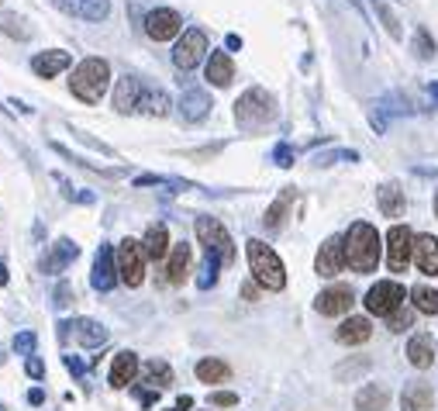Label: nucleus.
I'll list each match as a JSON object with an SVG mask.
<instances>
[{
  "instance_id": "f257e3e1",
  "label": "nucleus",
  "mask_w": 438,
  "mask_h": 411,
  "mask_svg": "<svg viewBox=\"0 0 438 411\" xmlns=\"http://www.w3.org/2000/svg\"><path fill=\"white\" fill-rule=\"evenodd\" d=\"M380 263V235L369 222H355L345 232V266L355 273H373Z\"/></svg>"
},
{
  "instance_id": "f03ea898",
  "label": "nucleus",
  "mask_w": 438,
  "mask_h": 411,
  "mask_svg": "<svg viewBox=\"0 0 438 411\" xmlns=\"http://www.w3.org/2000/svg\"><path fill=\"white\" fill-rule=\"evenodd\" d=\"M107 83H111V66H107V59L90 56V59H83V63L73 70L69 90H73V97H80L83 104H97V101L104 97Z\"/></svg>"
},
{
  "instance_id": "7ed1b4c3",
  "label": "nucleus",
  "mask_w": 438,
  "mask_h": 411,
  "mask_svg": "<svg viewBox=\"0 0 438 411\" xmlns=\"http://www.w3.org/2000/svg\"><path fill=\"white\" fill-rule=\"evenodd\" d=\"M245 253H249V266H252V277H256L259 287H266V291H283L287 287V270H283V260L273 253V246H266L259 239H249Z\"/></svg>"
},
{
  "instance_id": "20e7f679",
  "label": "nucleus",
  "mask_w": 438,
  "mask_h": 411,
  "mask_svg": "<svg viewBox=\"0 0 438 411\" xmlns=\"http://www.w3.org/2000/svg\"><path fill=\"white\" fill-rule=\"evenodd\" d=\"M197 239L204 246V256L217 260L221 266L235 263V242H232V235L225 232V225L217 218H197Z\"/></svg>"
},
{
  "instance_id": "39448f33",
  "label": "nucleus",
  "mask_w": 438,
  "mask_h": 411,
  "mask_svg": "<svg viewBox=\"0 0 438 411\" xmlns=\"http://www.w3.org/2000/svg\"><path fill=\"white\" fill-rule=\"evenodd\" d=\"M273 118H276V101H273V94H266L263 87L245 90V94L239 97V104H235V121H239L242 128H259V125H266V121H273Z\"/></svg>"
},
{
  "instance_id": "423d86ee",
  "label": "nucleus",
  "mask_w": 438,
  "mask_h": 411,
  "mask_svg": "<svg viewBox=\"0 0 438 411\" xmlns=\"http://www.w3.org/2000/svg\"><path fill=\"white\" fill-rule=\"evenodd\" d=\"M145 260H149L145 256V246L138 239H124L118 246V277H121V284L138 287L145 280Z\"/></svg>"
},
{
  "instance_id": "0eeeda50",
  "label": "nucleus",
  "mask_w": 438,
  "mask_h": 411,
  "mask_svg": "<svg viewBox=\"0 0 438 411\" xmlns=\"http://www.w3.org/2000/svg\"><path fill=\"white\" fill-rule=\"evenodd\" d=\"M404 294H407V291H404L397 280H380V284H373L369 294H366V311H369V315H380V318H390L393 311L404 308Z\"/></svg>"
},
{
  "instance_id": "6e6552de",
  "label": "nucleus",
  "mask_w": 438,
  "mask_h": 411,
  "mask_svg": "<svg viewBox=\"0 0 438 411\" xmlns=\"http://www.w3.org/2000/svg\"><path fill=\"white\" fill-rule=\"evenodd\" d=\"M414 260V232L407 225H393L386 232V266L393 273L407 270V263Z\"/></svg>"
},
{
  "instance_id": "1a4fd4ad",
  "label": "nucleus",
  "mask_w": 438,
  "mask_h": 411,
  "mask_svg": "<svg viewBox=\"0 0 438 411\" xmlns=\"http://www.w3.org/2000/svg\"><path fill=\"white\" fill-rule=\"evenodd\" d=\"M204 56H207V35H204L200 28H186L183 39H179L176 49H173V63H176V70H193Z\"/></svg>"
},
{
  "instance_id": "9d476101",
  "label": "nucleus",
  "mask_w": 438,
  "mask_h": 411,
  "mask_svg": "<svg viewBox=\"0 0 438 411\" xmlns=\"http://www.w3.org/2000/svg\"><path fill=\"white\" fill-rule=\"evenodd\" d=\"M179 32H183V18H179L176 11L155 8V11L145 14V35H149L152 42H169V39H176Z\"/></svg>"
},
{
  "instance_id": "9b49d317",
  "label": "nucleus",
  "mask_w": 438,
  "mask_h": 411,
  "mask_svg": "<svg viewBox=\"0 0 438 411\" xmlns=\"http://www.w3.org/2000/svg\"><path fill=\"white\" fill-rule=\"evenodd\" d=\"M342 266H345V239H342V235H331V239H325V246L318 249L314 270H318V277L331 280Z\"/></svg>"
},
{
  "instance_id": "f8f14e48",
  "label": "nucleus",
  "mask_w": 438,
  "mask_h": 411,
  "mask_svg": "<svg viewBox=\"0 0 438 411\" xmlns=\"http://www.w3.org/2000/svg\"><path fill=\"white\" fill-rule=\"evenodd\" d=\"M352 304H355V294H352V287H345V284H331V287H325V291L314 297V308H318L321 315H328V318L345 315Z\"/></svg>"
},
{
  "instance_id": "ddd939ff",
  "label": "nucleus",
  "mask_w": 438,
  "mask_h": 411,
  "mask_svg": "<svg viewBox=\"0 0 438 411\" xmlns=\"http://www.w3.org/2000/svg\"><path fill=\"white\" fill-rule=\"evenodd\" d=\"M118 253L111 246H100L97 249V260H94V273H90V284L94 291H111L118 284Z\"/></svg>"
},
{
  "instance_id": "4468645a",
  "label": "nucleus",
  "mask_w": 438,
  "mask_h": 411,
  "mask_svg": "<svg viewBox=\"0 0 438 411\" xmlns=\"http://www.w3.org/2000/svg\"><path fill=\"white\" fill-rule=\"evenodd\" d=\"M52 4L63 14L83 18V21H107V14H111V0H52Z\"/></svg>"
},
{
  "instance_id": "2eb2a0df",
  "label": "nucleus",
  "mask_w": 438,
  "mask_h": 411,
  "mask_svg": "<svg viewBox=\"0 0 438 411\" xmlns=\"http://www.w3.org/2000/svg\"><path fill=\"white\" fill-rule=\"evenodd\" d=\"M76 256H80V246L69 242V239H59V242L49 249V256L42 260V273H52V277H56V273H63Z\"/></svg>"
},
{
  "instance_id": "dca6fc26",
  "label": "nucleus",
  "mask_w": 438,
  "mask_h": 411,
  "mask_svg": "<svg viewBox=\"0 0 438 411\" xmlns=\"http://www.w3.org/2000/svg\"><path fill=\"white\" fill-rule=\"evenodd\" d=\"M186 270H190V246L186 242H176L173 249H169V256H166V266H162V280L166 284H183V277H186Z\"/></svg>"
},
{
  "instance_id": "f3484780",
  "label": "nucleus",
  "mask_w": 438,
  "mask_h": 411,
  "mask_svg": "<svg viewBox=\"0 0 438 411\" xmlns=\"http://www.w3.org/2000/svg\"><path fill=\"white\" fill-rule=\"evenodd\" d=\"M369 335H373V322H369V318H362V315L345 318V322L335 328V339H338L342 346H362Z\"/></svg>"
},
{
  "instance_id": "a211bd4d",
  "label": "nucleus",
  "mask_w": 438,
  "mask_h": 411,
  "mask_svg": "<svg viewBox=\"0 0 438 411\" xmlns=\"http://www.w3.org/2000/svg\"><path fill=\"white\" fill-rule=\"evenodd\" d=\"M414 260H417L421 273L438 277V239L435 235H417L414 239Z\"/></svg>"
},
{
  "instance_id": "6ab92c4d",
  "label": "nucleus",
  "mask_w": 438,
  "mask_h": 411,
  "mask_svg": "<svg viewBox=\"0 0 438 411\" xmlns=\"http://www.w3.org/2000/svg\"><path fill=\"white\" fill-rule=\"evenodd\" d=\"M142 90H145V87H142L135 76H121V80H118V87H114V107H118L121 114H128V111H138Z\"/></svg>"
},
{
  "instance_id": "aec40b11",
  "label": "nucleus",
  "mask_w": 438,
  "mask_h": 411,
  "mask_svg": "<svg viewBox=\"0 0 438 411\" xmlns=\"http://www.w3.org/2000/svg\"><path fill=\"white\" fill-rule=\"evenodd\" d=\"M407 359H410V366H417V370H428V366L435 363V346H431V335H428V332H414V335L407 339Z\"/></svg>"
},
{
  "instance_id": "412c9836",
  "label": "nucleus",
  "mask_w": 438,
  "mask_h": 411,
  "mask_svg": "<svg viewBox=\"0 0 438 411\" xmlns=\"http://www.w3.org/2000/svg\"><path fill=\"white\" fill-rule=\"evenodd\" d=\"M138 377V356L131 352V349H124V352H118L114 356V363H111V387H128L131 380Z\"/></svg>"
},
{
  "instance_id": "4be33fe9",
  "label": "nucleus",
  "mask_w": 438,
  "mask_h": 411,
  "mask_svg": "<svg viewBox=\"0 0 438 411\" xmlns=\"http://www.w3.org/2000/svg\"><path fill=\"white\" fill-rule=\"evenodd\" d=\"M69 63H73V56H69V52H63V49H52V52H42V56H35V59H32V70H35L39 76L52 80L56 73L69 70Z\"/></svg>"
},
{
  "instance_id": "5701e85b",
  "label": "nucleus",
  "mask_w": 438,
  "mask_h": 411,
  "mask_svg": "<svg viewBox=\"0 0 438 411\" xmlns=\"http://www.w3.org/2000/svg\"><path fill=\"white\" fill-rule=\"evenodd\" d=\"M69 328H73L76 342H80V346H87V349H97V346H104V342H107V328H104L100 322H94V318H76Z\"/></svg>"
},
{
  "instance_id": "b1692460",
  "label": "nucleus",
  "mask_w": 438,
  "mask_h": 411,
  "mask_svg": "<svg viewBox=\"0 0 438 411\" xmlns=\"http://www.w3.org/2000/svg\"><path fill=\"white\" fill-rule=\"evenodd\" d=\"M207 80L214 87H228L235 80V63H232L228 52H210V59H207Z\"/></svg>"
},
{
  "instance_id": "393cba45",
  "label": "nucleus",
  "mask_w": 438,
  "mask_h": 411,
  "mask_svg": "<svg viewBox=\"0 0 438 411\" xmlns=\"http://www.w3.org/2000/svg\"><path fill=\"white\" fill-rule=\"evenodd\" d=\"M207 111H210V97H207V90L190 87V90L179 97V114H183L186 121H200V118H207Z\"/></svg>"
},
{
  "instance_id": "a878e982",
  "label": "nucleus",
  "mask_w": 438,
  "mask_h": 411,
  "mask_svg": "<svg viewBox=\"0 0 438 411\" xmlns=\"http://www.w3.org/2000/svg\"><path fill=\"white\" fill-rule=\"evenodd\" d=\"M400 411H431V387L428 383H407L400 394Z\"/></svg>"
},
{
  "instance_id": "bb28decb",
  "label": "nucleus",
  "mask_w": 438,
  "mask_h": 411,
  "mask_svg": "<svg viewBox=\"0 0 438 411\" xmlns=\"http://www.w3.org/2000/svg\"><path fill=\"white\" fill-rule=\"evenodd\" d=\"M142 246H145V256L149 260H155V263L166 260L169 256V232H166V225H149Z\"/></svg>"
},
{
  "instance_id": "cd10ccee",
  "label": "nucleus",
  "mask_w": 438,
  "mask_h": 411,
  "mask_svg": "<svg viewBox=\"0 0 438 411\" xmlns=\"http://www.w3.org/2000/svg\"><path fill=\"white\" fill-rule=\"evenodd\" d=\"M386 404H390V394H386L383 383H366L355 394V408L359 411H386Z\"/></svg>"
},
{
  "instance_id": "c85d7f7f",
  "label": "nucleus",
  "mask_w": 438,
  "mask_h": 411,
  "mask_svg": "<svg viewBox=\"0 0 438 411\" xmlns=\"http://www.w3.org/2000/svg\"><path fill=\"white\" fill-rule=\"evenodd\" d=\"M228 377H232V366H228L225 359L207 356V359L197 363V380H200V383H225Z\"/></svg>"
},
{
  "instance_id": "c756f323",
  "label": "nucleus",
  "mask_w": 438,
  "mask_h": 411,
  "mask_svg": "<svg viewBox=\"0 0 438 411\" xmlns=\"http://www.w3.org/2000/svg\"><path fill=\"white\" fill-rule=\"evenodd\" d=\"M380 211L386 218H400L404 215V190H400V183H383L380 187Z\"/></svg>"
},
{
  "instance_id": "7c9ffc66",
  "label": "nucleus",
  "mask_w": 438,
  "mask_h": 411,
  "mask_svg": "<svg viewBox=\"0 0 438 411\" xmlns=\"http://www.w3.org/2000/svg\"><path fill=\"white\" fill-rule=\"evenodd\" d=\"M138 111H145V114H155V118H162V114H169V97H166L162 90H142Z\"/></svg>"
},
{
  "instance_id": "2f4dec72",
  "label": "nucleus",
  "mask_w": 438,
  "mask_h": 411,
  "mask_svg": "<svg viewBox=\"0 0 438 411\" xmlns=\"http://www.w3.org/2000/svg\"><path fill=\"white\" fill-rule=\"evenodd\" d=\"M290 200H294V190H283L280 197H276V204L266 211V218H263V225L266 229H280L283 225V218H287V208H290Z\"/></svg>"
},
{
  "instance_id": "473e14b6",
  "label": "nucleus",
  "mask_w": 438,
  "mask_h": 411,
  "mask_svg": "<svg viewBox=\"0 0 438 411\" xmlns=\"http://www.w3.org/2000/svg\"><path fill=\"white\" fill-rule=\"evenodd\" d=\"M145 383H152L155 390L169 387V383H173V370H169V363H162V359H152V363L145 366Z\"/></svg>"
},
{
  "instance_id": "72a5a7b5",
  "label": "nucleus",
  "mask_w": 438,
  "mask_h": 411,
  "mask_svg": "<svg viewBox=\"0 0 438 411\" xmlns=\"http://www.w3.org/2000/svg\"><path fill=\"white\" fill-rule=\"evenodd\" d=\"M410 297H414V308L421 315H438V291L435 287H414Z\"/></svg>"
},
{
  "instance_id": "f704fd0d",
  "label": "nucleus",
  "mask_w": 438,
  "mask_h": 411,
  "mask_svg": "<svg viewBox=\"0 0 438 411\" xmlns=\"http://www.w3.org/2000/svg\"><path fill=\"white\" fill-rule=\"evenodd\" d=\"M0 32H8V35H14V39H32V28H25V21L21 18H14V14H0Z\"/></svg>"
},
{
  "instance_id": "c9c22d12",
  "label": "nucleus",
  "mask_w": 438,
  "mask_h": 411,
  "mask_svg": "<svg viewBox=\"0 0 438 411\" xmlns=\"http://www.w3.org/2000/svg\"><path fill=\"white\" fill-rule=\"evenodd\" d=\"M410 322H414V311H410V308H400V311H393V315L386 318V328H390V332H407Z\"/></svg>"
},
{
  "instance_id": "e433bc0d",
  "label": "nucleus",
  "mask_w": 438,
  "mask_h": 411,
  "mask_svg": "<svg viewBox=\"0 0 438 411\" xmlns=\"http://www.w3.org/2000/svg\"><path fill=\"white\" fill-rule=\"evenodd\" d=\"M35 346H39V335L35 332H18L14 335V352L18 356H35Z\"/></svg>"
},
{
  "instance_id": "4c0bfd02",
  "label": "nucleus",
  "mask_w": 438,
  "mask_h": 411,
  "mask_svg": "<svg viewBox=\"0 0 438 411\" xmlns=\"http://www.w3.org/2000/svg\"><path fill=\"white\" fill-rule=\"evenodd\" d=\"M217 270H221V263L217 260H210V256H204V270H200V287L207 291V287H214V280H217Z\"/></svg>"
},
{
  "instance_id": "58836bf2",
  "label": "nucleus",
  "mask_w": 438,
  "mask_h": 411,
  "mask_svg": "<svg viewBox=\"0 0 438 411\" xmlns=\"http://www.w3.org/2000/svg\"><path fill=\"white\" fill-rule=\"evenodd\" d=\"M25 370H28V377H32V380H42V377H45V363H42L39 356H28Z\"/></svg>"
},
{
  "instance_id": "ea45409f",
  "label": "nucleus",
  "mask_w": 438,
  "mask_h": 411,
  "mask_svg": "<svg viewBox=\"0 0 438 411\" xmlns=\"http://www.w3.org/2000/svg\"><path fill=\"white\" fill-rule=\"evenodd\" d=\"M210 404H217V408H232V404H239V397L228 394V390H217V394H210Z\"/></svg>"
},
{
  "instance_id": "a19ab883",
  "label": "nucleus",
  "mask_w": 438,
  "mask_h": 411,
  "mask_svg": "<svg viewBox=\"0 0 438 411\" xmlns=\"http://www.w3.org/2000/svg\"><path fill=\"white\" fill-rule=\"evenodd\" d=\"M273 159H276V166H294V149L290 145H276Z\"/></svg>"
},
{
  "instance_id": "79ce46f5",
  "label": "nucleus",
  "mask_w": 438,
  "mask_h": 411,
  "mask_svg": "<svg viewBox=\"0 0 438 411\" xmlns=\"http://www.w3.org/2000/svg\"><path fill=\"white\" fill-rule=\"evenodd\" d=\"M417 39H421V59H431V52H435V45H431V39H428V32H417Z\"/></svg>"
},
{
  "instance_id": "37998d69",
  "label": "nucleus",
  "mask_w": 438,
  "mask_h": 411,
  "mask_svg": "<svg viewBox=\"0 0 438 411\" xmlns=\"http://www.w3.org/2000/svg\"><path fill=\"white\" fill-rule=\"evenodd\" d=\"M69 297H73V291H69V284H59V291H56V304L63 308V304H69Z\"/></svg>"
},
{
  "instance_id": "c03bdc74",
  "label": "nucleus",
  "mask_w": 438,
  "mask_h": 411,
  "mask_svg": "<svg viewBox=\"0 0 438 411\" xmlns=\"http://www.w3.org/2000/svg\"><path fill=\"white\" fill-rule=\"evenodd\" d=\"M66 366H69V370H73V373H76V377H80V373H83V363H80V359H76V356H66Z\"/></svg>"
},
{
  "instance_id": "a18cd8bd",
  "label": "nucleus",
  "mask_w": 438,
  "mask_h": 411,
  "mask_svg": "<svg viewBox=\"0 0 438 411\" xmlns=\"http://www.w3.org/2000/svg\"><path fill=\"white\" fill-rule=\"evenodd\" d=\"M28 401H32V404H42V401H45V394L35 387V390H28Z\"/></svg>"
},
{
  "instance_id": "49530a36",
  "label": "nucleus",
  "mask_w": 438,
  "mask_h": 411,
  "mask_svg": "<svg viewBox=\"0 0 438 411\" xmlns=\"http://www.w3.org/2000/svg\"><path fill=\"white\" fill-rule=\"evenodd\" d=\"M0 284H8V266L0 263Z\"/></svg>"
},
{
  "instance_id": "de8ad7c7",
  "label": "nucleus",
  "mask_w": 438,
  "mask_h": 411,
  "mask_svg": "<svg viewBox=\"0 0 438 411\" xmlns=\"http://www.w3.org/2000/svg\"><path fill=\"white\" fill-rule=\"evenodd\" d=\"M435 218H438V197H435Z\"/></svg>"
},
{
  "instance_id": "09e8293b",
  "label": "nucleus",
  "mask_w": 438,
  "mask_h": 411,
  "mask_svg": "<svg viewBox=\"0 0 438 411\" xmlns=\"http://www.w3.org/2000/svg\"><path fill=\"white\" fill-rule=\"evenodd\" d=\"M0 411H8V408H4V404H0Z\"/></svg>"
}]
</instances>
